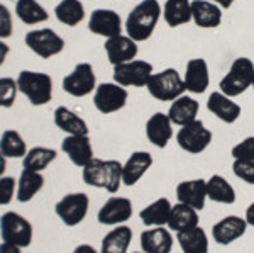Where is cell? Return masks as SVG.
<instances>
[{
    "instance_id": "obj_4",
    "label": "cell",
    "mask_w": 254,
    "mask_h": 253,
    "mask_svg": "<svg viewBox=\"0 0 254 253\" xmlns=\"http://www.w3.org/2000/svg\"><path fill=\"white\" fill-rule=\"evenodd\" d=\"M146 88L153 99L161 102H173L187 92L183 77L175 68H165L159 73H153Z\"/></svg>"
},
{
    "instance_id": "obj_47",
    "label": "cell",
    "mask_w": 254,
    "mask_h": 253,
    "mask_svg": "<svg viewBox=\"0 0 254 253\" xmlns=\"http://www.w3.org/2000/svg\"><path fill=\"white\" fill-rule=\"evenodd\" d=\"M214 3H217L219 7H222V9H229V7H232V3L236 2V0H212Z\"/></svg>"
},
{
    "instance_id": "obj_41",
    "label": "cell",
    "mask_w": 254,
    "mask_h": 253,
    "mask_svg": "<svg viewBox=\"0 0 254 253\" xmlns=\"http://www.w3.org/2000/svg\"><path fill=\"white\" fill-rule=\"evenodd\" d=\"M15 192H17V182L12 177H0V206L10 204Z\"/></svg>"
},
{
    "instance_id": "obj_48",
    "label": "cell",
    "mask_w": 254,
    "mask_h": 253,
    "mask_svg": "<svg viewBox=\"0 0 254 253\" xmlns=\"http://www.w3.org/2000/svg\"><path fill=\"white\" fill-rule=\"evenodd\" d=\"M5 170H7V158L3 157L2 152H0V177H2Z\"/></svg>"
},
{
    "instance_id": "obj_10",
    "label": "cell",
    "mask_w": 254,
    "mask_h": 253,
    "mask_svg": "<svg viewBox=\"0 0 254 253\" xmlns=\"http://www.w3.org/2000/svg\"><path fill=\"white\" fill-rule=\"evenodd\" d=\"M90 207V199L83 192L66 194L63 199H60L55 206V213L61 219V223L68 228L78 226L87 218Z\"/></svg>"
},
{
    "instance_id": "obj_21",
    "label": "cell",
    "mask_w": 254,
    "mask_h": 253,
    "mask_svg": "<svg viewBox=\"0 0 254 253\" xmlns=\"http://www.w3.org/2000/svg\"><path fill=\"white\" fill-rule=\"evenodd\" d=\"M207 109L210 114H214L219 121L225 122V124H234V122L241 117V105L231 97H227L222 92H212L207 99Z\"/></svg>"
},
{
    "instance_id": "obj_49",
    "label": "cell",
    "mask_w": 254,
    "mask_h": 253,
    "mask_svg": "<svg viewBox=\"0 0 254 253\" xmlns=\"http://www.w3.org/2000/svg\"><path fill=\"white\" fill-rule=\"evenodd\" d=\"M134 253H146V252H134Z\"/></svg>"
},
{
    "instance_id": "obj_3",
    "label": "cell",
    "mask_w": 254,
    "mask_h": 253,
    "mask_svg": "<svg viewBox=\"0 0 254 253\" xmlns=\"http://www.w3.org/2000/svg\"><path fill=\"white\" fill-rule=\"evenodd\" d=\"M253 77H254V63L246 56L236 58L232 61L229 72L222 77L219 84L220 92L225 93L227 97L234 99L239 97L253 87Z\"/></svg>"
},
{
    "instance_id": "obj_5",
    "label": "cell",
    "mask_w": 254,
    "mask_h": 253,
    "mask_svg": "<svg viewBox=\"0 0 254 253\" xmlns=\"http://www.w3.org/2000/svg\"><path fill=\"white\" fill-rule=\"evenodd\" d=\"M19 92L27 97L32 105H46L53 97V79L48 73L22 70L17 77Z\"/></svg>"
},
{
    "instance_id": "obj_13",
    "label": "cell",
    "mask_w": 254,
    "mask_h": 253,
    "mask_svg": "<svg viewBox=\"0 0 254 253\" xmlns=\"http://www.w3.org/2000/svg\"><path fill=\"white\" fill-rule=\"evenodd\" d=\"M130 218H132V202L130 199L119 195L109 197L97 213V221L104 226H119L127 223Z\"/></svg>"
},
{
    "instance_id": "obj_39",
    "label": "cell",
    "mask_w": 254,
    "mask_h": 253,
    "mask_svg": "<svg viewBox=\"0 0 254 253\" xmlns=\"http://www.w3.org/2000/svg\"><path fill=\"white\" fill-rule=\"evenodd\" d=\"M232 160H249L254 162V136L244 138L237 145L232 146L231 150Z\"/></svg>"
},
{
    "instance_id": "obj_20",
    "label": "cell",
    "mask_w": 254,
    "mask_h": 253,
    "mask_svg": "<svg viewBox=\"0 0 254 253\" xmlns=\"http://www.w3.org/2000/svg\"><path fill=\"white\" fill-rule=\"evenodd\" d=\"M139 243L141 250L146 253H171L175 240L168 226H154L142 231Z\"/></svg>"
},
{
    "instance_id": "obj_29",
    "label": "cell",
    "mask_w": 254,
    "mask_h": 253,
    "mask_svg": "<svg viewBox=\"0 0 254 253\" xmlns=\"http://www.w3.org/2000/svg\"><path fill=\"white\" fill-rule=\"evenodd\" d=\"M132 243V230L127 224H119L104 236L100 253H127Z\"/></svg>"
},
{
    "instance_id": "obj_36",
    "label": "cell",
    "mask_w": 254,
    "mask_h": 253,
    "mask_svg": "<svg viewBox=\"0 0 254 253\" xmlns=\"http://www.w3.org/2000/svg\"><path fill=\"white\" fill-rule=\"evenodd\" d=\"M56 157H58L56 150L46 148V146H34V148H31L26 157H24L22 165L26 170L43 172L44 169H48V167L56 160Z\"/></svg>"
},
{
    "instance_id": "obj_38",
    "label": "cell",
    "mask_w": 254,
    "mask_h": 253,
    "mask_svg": "<svg viewBox=\"0 0 254 253\" xmlns=\"http://www.w3.org/2000/svg\"><path fill=\"white\" fill-rule=\"evenodd\" d=\"M17 82L14 79H9V77H2L0 79V107H12L15 102V97H17Z\"/></svg>"
},
{
    "instance_id": "obj_43",
    "label": "cell",
    "mask_w": 254,
    "mask_h": 253,
    "mask_svg": "<svg viewBox=\"0 0 254 253\" xmlns=\"http://www.w3.org/2000/svg\"><path fill=\"white\" fill-rule=\"evenodd\" d=\"M0 253H22V250L19 247H15V245L2 242L0 243Z\"/></svg>"
},
{
    "instance_id": "obj_42",
    "label": "cell",
    "mask_w": 254,
    "mask_h": 253,
    "mask_svg": "<svg viewBox=\"0 0 254 253\" xmlns=\"http://www.w3.org/2000/svg\"><path fill=\"white\" fill-rule=\"evenodd\" d=\"M12 34H14V22L10 10L3 3H0V39H7Z\"/></svg>"
},
{
    "instance_id": "obj_7",
    "label": "cell",
    "mask_w": 254,
    "mask_h": 253,
    "mask_svg": "<svg viewBox=\"0 0 254 253\" xmlns=\"http://www.w3.org/2000/svg\"><path fill=\"white\" fill-rule=\"evenodd\" d=\"M214 134L208 128H205L202 121H193L190 124H185L176 133V143L183 152L190 155H200L210 146Z\"/></svg>"
},
{
    "instance_id": "obj_9",
    "label": "cell",
    "mask_w": 254,
    "mask_h": 253,
    "mask_svg": "<svg viewBox=\"0 0 254 253\" xmlns=\"http://www.w3.org/2000/svg\"><path fill=\"white\" fill-rule=\"evenodd\" d=\"M154 68L146 60H132L114 67V82L122 87H146L153 77Z\"/></svg>"
},
{
    "instance_id": "obj_18",
    "label": "cell",
    "mask_w": 254,
    "mask_h": 253,
    "mask_svg": "<svg viewBox=\"0 0 254 253\" xmlns=\"http://www.w3.org/2000/svg\"><path fill=\"white\" fill-rule=\"evenodd\" d=\"M146 138L153 146L165 150L168 143L173 138V122L170 121L168 114L154 112L146 121Z\"/></svg>"
},
{
    "instance_id": "obj_46",
    "label": "cell",
    "mask_w": 254,
    "mask_h": 253,
    "mask_svg": "<svg viewBox=\"0 0 254 253\" xmlns=\"http://www.w3.org/2000/svg\"><path fill=\"white\" fill-rule=\"evenodd\" d=\"M71 253H100V252H97L92 245L83 243V245H78V247H76Z\"/></svg>"
},
{
    "instance_id": "obj_30",
    "label": "cell",
    "mask_w": 254,
    "mask_h": 253,
    "mask_svg": "<svg viewBox=\"0 0 254 253\" xmlns=\"http://www.w3.org/2000/svg\"><path fill=\"white\" fill-rule=\"evenodd\" d=\"M176 242H178L182 253H208L210 242L203 228L195 226L191 230L176 233Z\"/></svg>"
},
{
    "instance_id": "obj_2",
    "label": "cell",
    "mask_w": 254,
    "mask_h": 253,
    "mask_svg": "<svg viewBox=\"0 0 254 253\" xmlns=\"http://www.w3.org/2000/svg\"><path fill=\"white\" fill-rule=\"evenodd\" d=\"M83 182L90 187L105 189L110 194L119 192L122 183V163L117 160H100L93 158L83 167Z\"/></svg>"
},
{
    "instance_id": "obj_14",
    "label": "cell",
    "mask_w": 254,
    "mask_h": 253,
    "mask_svg": "<svg viewBox=\"0 0 254 253\" xmlns=\"http://www.w3.org/2000/svg\"><path fill=\"white\" fill-rule=\"evenodd\" d=\"M248 231V221L241 216H225L212 226V238L220 247H229L241 240Z\"/></svg>"
},
{
    "instance_id": "obj_27",
    "label": "cell",
    "mask_w": 254,
    "mask_h": 253,
    "mask_svg": "<svg viewBox=\"0 0 254 253\" xmlns=\"http://www.w3.org/2000/svg\"><path fill=\"white\" fill-rule=\"evenodd\" d=\"M195 226H198V211L182 202L173 204L170 219H168V230L171 233H182Z\"/></svg>"
},
{
    "instance_id": "obj_24",
    "label": "cell",
    "mask_w": 254,
    "mask_h": 253,
    "mask_svg": "<svg viewBox=\"0 0 254 253\" xmlns=\"http://www.w3.org/2000/svg\"><path fill=\"white\" fill-rule=\"evenodd\" d=\"M191 20L202 29H215L222 22V9L212 0H191Z\"/></svg>"
},
{
    "instance_id": "obj_22",
    "label": "cell",
    "mask_w": 254,
    "mask_h": 253,
    "mask_svg": "<svg viewBox=\"0 0 254 253\" xmlns=\"http://www.w3.org/2000/svg\"><path fill=\"white\" fill-rule=\"evenodd\" d=\"M153 155L149 152H134L126 163H122V183L127 187H132L146 175L147 170L153 167Z\"/></svg>"
},
{
    "instance_id": "obj_17",
    "label": "cell",
    "mask_w": 254,
    "mask_h": 253,
    "mask_svg": "<svg viewBox=\"0 0 254 253\" xmlns=\"http://www.w3.org/2000/svg\"><path fill=\"white\" fill-rule=\"evenodd\" d=\"M61 150L64 155L69 158V162L73 165L83 169L88 162H92L93 158V146L90 141L88 134L87 136H80V134H73V136H66L61 141Z\"/></svg>"
},
{
    "instance_id": "obj_34",
    "label": "cell",
    "mask_w": 254,
    "mask_h": 253,
    "mask_svg": "<svg viewBox=\"0 0 254 253\" xmlns=\"http://www.w3.org/2000/svg\"><path fill=\"white\" fill-rule=\"evenodd\" d=\"M15 15L27 26L46 22L49 19L48 10L38 2V0H17L15 2Z\"/></svg>"
},
{
    "instance_id": "obj_16",
    "label": "cell",
    "mask_w": 254,
    "mask_h": 253,
    "mask_svg": "<svg viewBox=\"0 0 254 253\" xmlns=\"http://www.w3.org/2000/svg\"><path fill=\"white\" fill-rule=\"evenodd\" d=\"M104 48H105V53H107L109 61L114 67L136 60V56L139 53L137 43L134 39H130L127 34H121V36H116V38L105 39Z\"/></svg>"
},
{
    "instance_id": "obj_28",
    "label": "cell",
    "mask_w": 254,
    "mask_h": 253,
    "mask_svg": "<svg viewBox=\"0 0 254 253\" xmlns=\"http://www.w3.org/2000/svg\"><path fill=\"white\" fill-rule=\"evenodd\" d=\"M55 124L68 136H73V134L87 136L88 134V124L85 122L83 117H80L75 111L64 107V105H60V107L55 109Z\"/></svg>"
},
{
    "instance_id": "obj_45",
    "label": "cell",
    "mask_w": 254,
    "mask_h": 253,
    "mask_svg": "<svg viewBox=\"0 0 254 253\" xmlns=\"http://www.w3.org/2000/svg\"><path fill=\"white\" fill-rule=\"evenodd\" d=\"M244 219L248 221V226H253L254 228V202H251L246 209V214H244Z\"/></svg>"
},
{
    "instance_id": "obj_35",
    "label": "cell",
    "mask_w": 254,
    "mask_h": 253,
    "mask_svg": "<svg viewBox=\"0 0 254 253\" xmlns=\"http://www.w3.org/2000/svg\"><path fill=\"white\" fill-rule=\"evenodd\" d=\"M55 15L61 24L75 27L85 19V7L80 0H61L55 7Z\"/></svg>"
},
{
    "instance_id": "obj_37",
    "label": "cell",
    "mask_w": 254,
    "mask_h": 253,
    "mask_svg": "<svg viewBox=\"0 0 254 253\" xmlns=\"http://www.w3.org/2000/svg\"><path fill=\"white\" fill-rule=\"evenodd\" d=\"M0 152L5 158H24L29 150L19 131L7 129L0 136Z\"/></svg>"
},
{
    "instance_id": "obj_32",
    "label": "cell",
    "mask_w": 254,
    "mask_h": 253,
    "mask_svg": "<svg viewBox=\"0 0 254 253\" xmlns=\"http://www.w3.org/2000/svg\"><path fill=\"white\" fill-rule=\"evenodd\" d=\"M207 197L210 199L212 202L231 206V204L236 202L237 195H236L234 187L227 182V178L215 173L207 180Z\"/></svg>"
},
{
    "instance_id": "obj_15",
    "label": "cell",
    "mask_w": 254,
    "mask_h": 253,
    "mask_svg": "<svg viewBox=\"0 0 254 253\" xmlns=\"http://www.w3.org/2000/svg\"><path fill=\"white\" fill-rule=\"evenodd\" d=\"M88 29L105 39L116 38L122 34V19L112 9H95L90 14Z\"/></svg>"
},
{
    "instance_id": "obj_44",
    "label": "cell",
    "mask_w": 254,
    "mask_h": 253,
    "mask_svg": "<svg viewBox=\"0 0 254 253\" xmlns=\"http://www.w3.org/2000/svg\"><path fill=\"white\" fill-rule=\"evenodd\" d=\"M9 53H10V46H7V44L0 39V67L5 63V58L9 56Z\"/></svg>"
},
{
    "instance_id": "obj_40",
    "label": "cell",
    "mask_w": 254,
    "mask_h": 253,
    "mask_svg": "<svg viewBox=\"0 0 254 253\" xmlns=\"http://www.w3.org/2000/svg\"><path fill=\"white\" fill-rule=\"evenodd\" d=\"M232 172L248 185H254V162L249 160H232Z\"/></svg>"
},
{
    "instance_id": "obj_25",
    "label": "cell",
    "mask_w": 254,
    "mask_h": 253,
    "mask_svg": "<svg viewBox=\"0 0 254 253\" xmlns=\"http://www.w3.org/2000/svg\"><path fill=\"white\" fill-rule=\"evenodd\" d=\"M198 109H200L198 100H195L193 97L183 93L182 97H178L176 100L171 102L170 109H168V117H170V121L173 122L175 126L182 128V126L196 121Z\"/></svg>"
},
{
    "instance_id": "obj_26",
    "label": "cell",
    "mask_w": 254,
    "mask_h": 253,
    "mask_svg": "<svg viewBox=\"0 0 254 253\" xmlns=\"http://www.w3.org/2000/svg\"><path fill=\"white\" fill-rule=\"evenodd\" d=\"M173 204L170 202L168 197H159L151 204H147L144 209H141L139 218L144 226L154 228V226H168V219L171 214Z\"/></svg>"
},
{
    "instance_id": "obj_31",
    "label": "cell",
    "mask_w": 254,
    "mask_h": 253,
    "mask_svg": "<svg viewBox=\"0 0 254 253\" xmlns=\"http://www.w3.org/2000/svg\"><path fill=\"white\" fill-rule=\"evenodd\" d=\"M163 19L170 27H180L191 22V0H166Z\"/></svg>"
},
{
    "instance_id": "obj_6",
    "label": "cell",
    "mask_w": 254,
    "mask_h": 253,
    "mask_svg": "<svg viewBox=\"0 0 254 253\" xmlns=\"http://www.w3.org/2000/svg\"><path fill=\"white\" fill-rule=\"evenodd\" d=\"M32 224L24 216L14 211L0 216V238L19 248H27L32 243Z\"/></svg>"
},
{
    "instance_id": "obj_19",
    "label": "cell",
    "mask_w": 254,
    "mask_h": 253,
    "mask_svg": "<svg viewBox=\"0 0 254 253\" xmlns=\"http://www.w3.org/2000/svg\"><path fill=\"white\" fill-rule=\"evenodd\" d=\"M176 199L178 202L187 204L196 211H202L207 202V180L203 178H191L183 180L176 185Z\"/></svg>"
},
{
    "instance_id": "obj_11",
    "label": "cell",
    "mask_w": 254,
    "mask_h": 253,
    "mask_svg": "<svg viewBox=\"0 0 254 253\" xmlns=\"http://www.w3.org/2000/svg\"><path fill=\"white\" fill-rule=\"evenodd\" d=\"M129 92L116 82H104L93 92V105L102 114H114L126 107Z\"/></svg>"
},
{
    "instance_id": "obj_33",
    "label": "cell",
    "mask_w": 254,
    "mask_h": 253,
    "mask_svg": "<svg viewBox=\"0 0 254 253\" xmlns=\"http://www.w3.org/2000/svg\"><path fill=\"white\" fill-rule=\"evenodd\" d=\"M44 187V177L41 172H34V170H22L17 182V197L19 202H29L34 199V195Z\"/></svg>"
},
{
    "instance_id": "obj_12",
    "label": "cell",
    "mask_w": 254,
    "mask_h": 253,
    "mask_svg": "<svg viewBox=\"0 0 254 253\" xmlns=\"http://www.w3.org/2000/svg\"><path fill=\"white\" fill-rule=\"evenodd\" d=\"M97 88V79L90 63H78L63 79V90L71 97H87Z\"/></svg>"
},
{
    "instance_id": "obj_23",
    "label": "cell",
    "mask_w": 254,
    "mask_h": 253,
    "mask_svg": "<svg viewBox=\"0 0 254 253\" xmlns=\"http://www.w3.org/2000/svg\"><path fill=\"white\" fill-rule=\"evenodd\" d=\"M183 82L188 92L191 93H203L210 85V72L208 65L203 58H193L187 63Z\"/></svg>"
},
{
    "instance_id": "obj_50",
    "label": "cell",
    "mask_w": 254,
    "mask_h": 253,
    "mask_svg": "<svg viewBox=\"0 0 254 253\" xmlns=\"http://www.w3.org/2000/svg\"><path fill=\"white\" fill-rule=\"evenodd\" d=\"M253 88H254V77H253Z\"/></svg>"
},
{
    "instance_id": "obj_8",
    "label": "cell",
    "mask_w": 254,
    "mask_h": 253,
    "mask_svg": "<svg viewBox=\"0 0 254 253\" xmlns=\"http://www.w3.org/2000/svg\"><path fill=\"white\" fill-rule=\"evenodd\" d=\"M26 46L43 60H49L64 50V39L51 27L34 29L26 34Z\"/></svg>"
},
{
    "instance_id": "obj_1",
    "label": "cell",
    "mask_w": 254,
    "mask_h": 253,
    "mask_svg": "<svg viewBox=\"0 0 254 253\" xmlns=\"http://www.w3.org/2000/svg\"><path fill=\"white\" fill-rule=\"evenodd\" d=\"M163 15V9L158 0H142L126 19V32L136 43L147 41L156 29L159 17Z\"/></svg>"
}]
</instances>
